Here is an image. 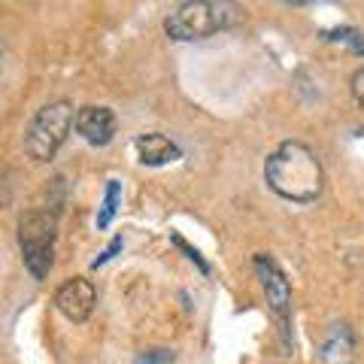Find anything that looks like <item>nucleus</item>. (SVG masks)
I'll return each instance as SVG.
<instances>
[{"label": "nucleus", "instance_id": "1", "mask_svg": "<svg viewBox=\"0 0 364 364\" xmlns=\"http://www.w3.org/2000/svg\"><path fill=\"white\" fill-rule=\"evenodd\" d=\"M264 179L282 200L313 203L325 188V170L318 155L298 140L282 143L264 161Z\"/></svg>", "mask_w": 364, "mask_h": 364}, {"label": "nucleus", "instance_id": "2", "mask_svg": "<svg viewBox=\"0 0 364 364\" xmlns=\"http://www.w3.org/2000/svg\"><path fill=\"white\" fill-rule=\"evenodd\" d=\"M240 21V6L225 4V0H195V4H179L167 13L164 18V31L170 40L179 43H191V40H203L213 37L225 28H231Z\"/></svg>", "mask_w": 364, "mask_h": 364}, {"label": "nucleus", "instance_id": "3", "mask_svg": "<svg viewBox=\"0 0 364 364\" xmlns=\"http://www.w3.org/2000/svg\"><path fill=\"white\" fill-rule=\"evenodd\" d=\"M55 237H58V215L52 210H28L18 219V249L21 261L33 279H46L55 261Z\"/></svg>", "mask_w": 364, "mask_h": 364}, {"label": "nucleus", "instance_id": "4", "mask_svg": "<svg viewBox=\"0 0 364 364\" xmlns=\"http://www.w3.org/2000/svg\"><path fill=\"white\" fill-rule=\"evenodd\" d=\"M73 122H76V112L70 100H49L46 107H40L25 134V152L31 161H40V164L52 161L64 146Z\"/></svg>", "mask_w": 364, "mask_h": 364}, {"label": "nucleus", "instance_id": "5", "mask_svg": "<svg viewBox=\"0 0 364 364\" xmlns=\"http://www.w3.org/2000/svg\"><path fill=\"white\" fill-rule=\"evenodd\" d=\"M255 273L261 279V289H264V298L270 313L277 316V322L282 328V334L289 331V322H291V286L286 279V273L279 270V264L267 255H258L255 258Z\"/></svg>", "mask_w": 364, "mask_h": 364}, {"label": "nucleus", "instance_id": "6", "mask_svg": "<svg viewBox=\"0 0 364 364\" xmlns=\"http://www.w3.org/2000/svg\"><path fill=\"white\" fill-rule=\"evenodd\" d=\"M95 304H97V291L91 286V279H85V277L67 279L64 286L55 291V310L64 318H70V322H85V318L95 313Z\"/></svg>", "mask_w": 364, "mask_h": 364}, {"label": "nucleus", "instance_id": "7", "mask_svg": "<svg viewBox=\"0 0 364 364\" xmlns=\"http://www.w3.org/2000/svg\"><path fill=\"white\" fill-rule=\"evenodd\" d=\"M76 131L91 146H107L116 136V116L109 107H82L76 112Z\"/></svg>", "mask_w": 364, "mask_h": 364}, {"label": "nucleus", "instance_id": "8", "mask_svg": "<svg viewBox=\"0 0 364 364\" xmlns=\"http://www.w3.org/2000/svg\"><path fill=\"white\" fill-rule=\"evenodd\" d=\"M322 364H355V331L346 322H334L318 349Z\"/></svg>", "mask_w": 364, "mask_h": 364}, {"label": "nucleus", "instance_id": "9", "mask_svg": "<svg viewBox=\"0 0 364 364\" xmlns=\"http://www.w3.org/2000/svg\"><path fill=\"white\" fill-rule=\"evenodd\" d=\"M134 149H136V155H140V161L149 164V167L170 164V161H176V158L182 155L179 146L173 140H167L164 134H143V136H136Z\"/></svg>", "mask_w": 364, "mask_h": 364}, {"label": "nucleus", "instance_id": "10", "mask_svg": "<svg viewBox=\"0 0 364 364\" xmlns=\"http://www.w3.org/2000/svg\"><path fill=\"white\" fill-rule=\"evenodd\" d=\"M119 198H122V186L119 182H109L107 186V195H104V203H100V213H97V228L104 231V228L112 225V219H116L119 213Z\"/></svg>", "mask_w": 364, "mask_h": 364}, {"label": "nucleus", "instance_id": "11", "mask_svg": "<svg viewBox=\"0 0 364 364\" xmlns=\"http://www.w3.org/2000/svg\"><path fill=\"white\" fill-rule=\"evenodd\" d=\"M325 40H337V43H346L352 46L358 55H364V33H358L355 28H337V31H325L322 33Z\"/></svg>", "mask_w": 364, "mask_h": 364}, {"label": "nucleus", "instance_id": "12", "mask_svg": "<svg viewBox=\"0 0 364 364\" xmlns=\"http://www.w3.org/2000/svg\"><path fill=\"white\" fill-rule=\"evenodd\" d=\"M134 364H176L173 349H146L134 358Z\"/></svg>", "mask_w": 364, "mask_h": 364}, {"label": "nucleus", "instance_id": "13", "mask_svg": "<svg viewBox=\"0 0 364 364\" xmlns=\"http://www.w3.org/2000/svg\"><path fill=\"white\" fill-rule=\"evenodd\" d=\"M173 243H176V246H179V249H182V252H186V255H188L191 261H195V264H198V267H200L203 273H207V270H210V264H207V261H203V258H200V252H198V249H191V246H188L186 240H182V237H179V234H173Z\"/></svg>", "mask_w": 364, "mask_h": 364}, {"label": "nucleus", "instance_id": "14", "mask_svg": "<svg viewBox=\"0 0 364 364\" xmlns=\"http://www.w3.org/2000/svg\"><path fill=\"white\" fill-rule=\"evenodd\" d=\"M352 97H355L358 104L364 107V70H355V73H352Z\"/></svg>", "mask_w": 364, "mask_h": 364}, {"label": "nucleus", "instance_id": "15", "mask_svg": "<svg viewBox=\"0 0 364 364\" xmlns=\"http://www.w3.org/2000/svg\"><path fill=\"white\" fill-rule=\"evenodd\" d=\"M119 249H122V237H116V240H112L107 249H104V255H100V258H95V267H100V264H107V261L112 258V255H116L119 252Z\"/></svg>", "mask_w": 364, "mask_h": 364}]
</instances>
